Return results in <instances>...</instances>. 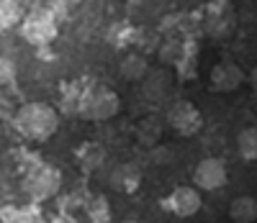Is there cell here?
I'll return each mask as SVG.
<instances>
[{"mask_svg": "<svg viewBox=\"0 0 257 223\" xmlns=\"http://www.w3.org/2000/svg\"><path fill=\"white\" fill-rule=\"evenodd\" d=\"M13 128L29 141H47L59 128V113L49 103H26L16 110Z\"/></svg>", "mask_w": 257, "mask_h": 223, "instance_id": "6da1fadb", "label": "cell"}, {"mask_svg": "<svg viewBox=\"0 0 257 223\" xmlns=\"http://www.w3.org/2000/svg\"><path fill=\"white\" fill-rule=\"evenodd\" d=\"M118 110H121L118 95L105 85H93V87L80 93L77 116H82V118H88V121H111Z\"/></svg>", "mask_w": 257, "mask_h": 223, "instance_id": "7a4b0ae2", "label": "cell"}, {"mask_svg": "<svg viewBox=\"0 0 257 223\" xmlns=\"http://www.w3.org/2000/svg\"><path fill=\"white\" fill-rule=\"evenodd\" d=\"M59 34V18L49 8H36L24 16L21 21V36H24L31 47H47Z\"/></svg>", "mask_w": 257, "mask_h": 223, "instance_id": "3957f363", "label": "cell"}, {"mask_svg": "<svg viewBox=\"0 0 257 223\" xmlns=\"http://www.w3.org/2000/svg\"><path fill=\"white\" fill-rule=\"evenodd\" d=\"M62 190V172L52 164H34L24 177V192L31 197V203L52 200Z\"/></svg>", "mask_w": 257, "mask_h": 223, "instance_id": "277c9868", "label": "cell"}, {"mask_svg": "<svg viewBox=\"0 0 257 223\" xmlns=\"http://www.w3.org/2000/svg\"><path fill=\"white\" fill-rule=\"evenodd\" d=\"M167 126L173 128L178 136H193L203 126V116L196 103L190 100H178L173 108L167 110Z\"/></svg>", "mask_w": 257, "mask_h": 223, "instance_id": "5b68a950", "label": "cell"}, {"mask_svg": "<svg viewBox=\"0 0 257 223\" xmlns=\"http://www.w3.org/2000/svg\"><path fill=\"white\" fill-rule=\"evenodd\" d=\"M226 162L219 159V157H206L196 164V172H193V182H196L198 190H206V192H216L219 187L226 185Z\"/></svg>", "mask_w": 257, "mask_h": 223, "instance_id": "8992f818", "label": "cell"}, {"mask_svg": "<svg viewBox=\"0 0 257 223\" xmlns=\"http://www.w3.org/2000/svg\"><path fill=\"white\" fill-rule=\"evenodd\" d=\"M162 208L170 210L173 215H178V218H190L201 210V192L190 185H178L162 200Z\"/></svg>", "mask_w": 257, "mask_h": 223, "instance_id": "52a82bcc", "label": "cell"}, {"mask_svg": "<svg viewBox=\"0 0 257 223\" xmlns=\"http://www.w3.org/2000/svg\"><path fill=\"white\" fill-rule=\"evenodd\" d=\"M242 82H244L242 67L237 62H231V59L219 62L211 70V75H208V87L213 93H234V90L242 87Z\"/></svg>", "mask_w": 257, "mask_h": 223, "instance_id": "ba28073f", "label": "cell"}, {"mask_svg": "<svg viewBox=\"0 0 257 223\" xmlns=\"http://www.w3.org/2000/svg\"><path fill=\"white\" fill-rule=\"evenodd\" d=\"M0 220L3 223H44V213H41L39 203L6 205V208H0Z\"/></svg>", "mask_w": 257, "mask_h": 223, "instance_id": "9c48e42d", "label": "cell"}, {"mask_svg": "<svg viewBox=\"0 0 257 223\" xmlns=\"http://www.w3.org/2000/svg\"><path fill=\"white\" fill-rule=\"evenodd\" d=\"M229 218L234 223H254L257 220V200L252 195H239L231 200Z\"/></svg>", "mask_w": 257, "mask_h": 223, "instance_id": "30bf717a", "label": "cell"}, {"mask_svg": "<svg viewBox=\"0 0 257 223\" xmlns=\"http://www.w3.org/2000/svg\"><path fill=\"white\" fill-rule=\"evenodd\" d=\"M139 180H142V174L134 164H118L111 174V185L121 192H134L139 187Z\"/></svg>", "mask_w": 257, "mask_h": 223, "instance_id": "8fae6325", "label": "cell"}, {"mask_svg": "<svg viewBox=\"0 0 257 223\" xmlns=\"http://www.w3.org/2000/svg\"><path fill=\"white\" fill-rule=\"evenodd\" d=\"M237 149L239 157L247 162H257V126H247L237 136Z\"/></svg>", "mask_w": 257, "mask_h": 223, "instance_id": "7c38bea8", "label": "cell"}, {"mask_svg": "<svg viewBox=\"0 0 257 223\" xmlns=\"http://www.w3.org/2000/svg\"><path fill=\"white\" fill-rule=\"evenodd\" d=\"M21 6L18 0H0V34H6L11 29H16V24H21Z\"/></svg>", "mask_w": 257, "mask_h": 223, "instance_id": "4fadbf2b", "label": "cell"}, {"mask_svg": "<svg viewBox=\"0 0 257 223\" xmlns=\"http://www.w3.org/2000/svg\"><path fill=\"white\" fill-rule=\"evenodd\" d=\"M231 29H234V18H231V13H226V11L213 13V16L206 21V31H208L211 36H216V39L229 36Z\"/></svg>", "mask_w": 257, "mask_h": 223, "instance_id": "5bb4252c", "label": "cell"}, {"mask_svg": "<svg viewBox=\"0 0 257 223\" xmlns=\"http://www.w3.org/2000/svg\"><path fill=\"white\" fill-rule=\"evenodd\" d=\"M103 159H105V151L98 144H85L80 149V162L85 169H98L103 164Z\"/></svg>", "mask_w": 257, "mask_h": 223, "instance_id": "9a60e30c", "label": "cell"}, {"mask_svg": "<svg viewBox=\"0 0 257 223\" xmlns=\"http://www.w3.org/2000/svg\"><path fill=\"white\" fill-rule=\"evenodd\" d=\"M144 72H147V62H144L142 57H137V54L126 57V59L121 62V75H123L126 80H142Z\"/></svg>", "mask_w": 257, "mask_h": 223, "instance_id": "2e32d148", "label": "cell"}, {"mask_svg": "<svg viewBox=\"0 0 257 223\" xmlns=\"http://www.w3.org/2000/svg\"><path fill=\"white\" fill-rule=\"evenodd\" d=\"M88 215L93 223H111V208H108V200L105 197H93L90 200V208Z\"/></svg>", "mask_w": 257, "mask_h": 223, "instance_id": "e0dca14e", "label": "cell"}, {"mask_svg": "<svg viewBox=\"0 0 257 223\" xmlns=\"http://www.w3.org/2000/svg\"><path fill=\"white\" fill-rule=\"evenodd\" d=\"M16 80V64L8 57H0V87L11 85Z\"/></svg>", "mask_w": 257, "mask_h": 223, "instance_id": "ac0fdd59", "label": "cell"}, {"mask_svg": "<svg viewBox=\"0 0 257 223\" xmlns=\"http://www.w3.org/2000/svg\"><path fill=\"white\" fill-rule=\"evenodd\" d=\"M49 223H77V218L70 215V213H59V215H54Z\"/></svg>", "mask_w": 257, "mask_h": 223, "instance_id": "d6986e66", "label": "cell"}, {"mask_svg": "<svg viewBox=\"0 0 257 223\" xmlns=\"http://www.w3.org/2000/svg\"><path fill=\"white\" fill-rule=\"evenodd\" d=\"M249 87H252V93L257 95V64L252 67V72H249Z\"/></svg>", "mask_w": 257, "mask_h": 223, "instance_id": "ffe728a7", "label": "cell"}, {"mask_svg": "<svg viewBox=\"0 0 257 223\" xmlns=\"http://www.w3.org/2000/svg\"><path fill=\"white\" fill-rule=\"evenodd\" d=\"M67 3H80V0H67Z\"/></svg>", "mask_w": 257, "mask_h": 223, "instance_id": "44dd1931", "label": "cell"}, {"mask_svg": "<svg viewBox=\"0 0 257 223\" xmlns=\"http://www.w3.org/2000/svg\"><path fill=\"white\" fill-rule=\"evenodd\" d=\"M123 223H137V220H123Z\"/></svg>", "mask_w": 257, "mask_h": 223, "instance_id": "7402d4cb", "label": "cell"}]
</instances>
